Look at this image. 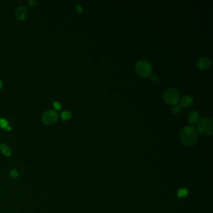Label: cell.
I'll return each instance as SVG.
<instances>
[{"instance_id": "obj_19", "label": "cell", "mask_w": 213, "mask_h": 213, "mask_svg": "<svg viewBox=\"0 0 213 213\" xmlns=\"http://www.w3.org/2000/svg\"><path fill=\"white\" fill-rule=\"evenodd\" d=\"M151 80L153 82H157L158 80V76L156 75V74H153V75L151 76Z\"/></svg>"}, {"instance_id": "obj_5", "label": "cell", "mask_w": 213, "mask_h": 213, "mask_svg": "<svg viewBox=\"0 0 213 213\" xmlns=\"http://www.w3.org/2000/svg\"><path fill=\"white\" fill-rule=\"evenodd\" d=\"M58 118L59 116L55 111L48 110L46 111L42 115V120L45 124H51L56 122L58 121Z\"/></svg>"}, {"instance_id": "obj_17", "label": "cell", "mask_w": 213, "mask_h": 213, "mask_svg": "<svg viewBox=\"0 0 213 213\" xmlns=\"http://www.w3.org/2000/svg\"><path fill=\"white\" fill-rule=\"evenodd\" d=\"M36 3L37 1H35V0H30V1H28V5L30 7H33L35 6Z\"/></svg>"}, {"instance_id": "obj_14", "label": "cell", "mask_w": 213, "mask_h": 213, "mask_svg": "<svg viewBox=\"0 0 213 213\" xmlns=\"http://www.w3.org/2000/svg\"><path fill=\"white\" fill-rule=\"evenodd\" d=\"M181 110V106L178 104H175L173 107L171 111L173 114H178L180 113Z\"/></svg>"}, {"instance_id": "obj_21", "label": "cell", "mask_w": 213, "mask_h": 213, "mask_svg": "<svg viewBox=\"0 0 213 213\" xmlns=\"http://www.w3.org/2000/svg\"><path fill=\"white\" fill-rule=\"evenodd\" d=\"M6 130L7 131H12V127H9V126H8Z\"/></svg>"}, {"instance_id": "obj_16", "label": "cell", "mask_w": 213, "mask_h": 213, "mask_svg": "<svg viewBox=\"0 0 213 213\" xmlns=\"http://www.w3.org/2000/svg\"><path fill=\"white\" fill-rule=\"evenodd\" d=\"M10 176L12 177V178L14 179V178H17L18 176V173H17V171H14V170H13V171H12L10 172Z\"/></svg>"}, {"instance_id": "obj_3", "label": "cell", "mask_w": 213, "mask_h": 213, "mask_svg": "<svg viewBox=\"0 0 213 213\" xmlns=\"http://www.w3.org/2000/svg\"><path fill=\"white\" fill-rule=\"evenodd\" d=\"M198 130L202 135L210 136L213 132V121L210 118L201 119L198 124Z\"/></svg>"}, {"instance_id": "obj_18", "label": "cell", "mask_w": 213, "mask_h": 213, "mask_svg": "<svg viewBox=\"0 0 213 213\" xmlns=\"http://www.w3.org/2000/svg\"><path fill=\"white\" fill-rule=\"evenodd\" d=\"M76 12L78 13H81L83 12V8L80 6V5H79V4L76 5Z\"/></svg>"}, {"instance_id": "obj_12", "label": "cell", "mask_w": 213, "mask_h": 213, "mask_svg": "<svg viewBox=\"0 0 213 213\" xmlns=\"http://www.w3.org/2000/svg\"><path fill=\"white\" fill-rule=\"evenodd\" d=\"M188 191L187 189H184V188L181 189L178 191V197L179 198H182V197L186 196L188 195Z\"/></svg>"}, {"instance_id": "obj_4", "label": "cell", "mask_w": 213, "mask_h": 213, "mask_svg": "<svg viewBox=\"0 0 213 213\" xmlns=\"http://www.w3.org/2000/svg\"><path fill=\"white\" fill-rule=\"evenodd\" d=\"M180 98V94L177 89L169 88L164 93V99L166 103L170 105L177 104Z\"/></svg>"}, {"instance_id": "obj_8", "label": "cell", "mask_w": 213, "mask_h": 213, "mask_svg": "<svg viewBox=\"0 0 213 213\" xmlns=\"http://www.w3.org/2000/svg\"><path fill=\"white\" fill-rule=\"evenodd\" d=\"M193 102L194 101L192 97L189 95H186L181 99V105L183 107L187 108L191 107V106L193 105Z\"/></svg>"}, {"instance_id": "obj_11", "label": "cell", "mask_w": 213, "mask_h": 213, "mask_svg": "<svg viewBox=\"0 0 213 213\" xmlns=\"http://www.w3.org/2000/svg\"><path fill=\"white\" fill-rule=\"evenodd\" d=\"M8 124H9L8 121L6 119H4V118L0 119V127H1V128L6 130L9 126Z\"/></svg>"}, {"instance_id": "obj_6", "label": "cell", "mask_w": 213, "mask_h": 213, "mask_svg": "<svg viewBox=\"0 0 213 213\" xmlns=\"http://www.w3.org/2000/svg\"><path fill=\"white\" fill-rule=\"evenodd\" d=\"M28 9L24 6H19L15 11V17L18 21L24 20L28 16Z\"/></svg>"}, {"instance_id": "obj_1", "label": "cell", "mask_w": 213, "mask_h": 213, "mask_svg": "<svg viewBox=\"0 0 213 213\" xmlns=\"http://www.w3.org/2000/svg\"><path fill=\"white\" fill-rule=\"evenodd\" d=\"M180 138L184 146H192L198 140V131L193 126H186L181 131Z\"/></svg>"}, {"instance_id": "obj_9", "label": "cell", "mask_w": 213, "mask_h": 213, "mask_svg": "<svg viewBox=\"0 0 213 213\" xmlns=\"http://www.w3.org/2000/svg\"><path fill=\"white\" fill-rule=\"evenodd\" d=\"M199 119V116L198 113L196 111L191 112L188 116V122L191 124H196L198 122Z\"/></svg>"}, {"instance_id": "obj_13", "label": "cell", "mask_w": 213, "mask_h": 213, "mask_svg": "<svg viewBox=\"0 0 213 213\" xmlns=\"http://www.w3.org/2000/svg\"><path fill=\"white\" fill-rule=\"evenodd\" d=\"M61 118L63 120L65 121V120H67L71 118V114L69 111H63L61 113Z\"/></svg>"}, {"instance_id": "obj_7", "label": "cell", "mask_w": 213, "mask_h": 213, "mask_svg": "<svg viewBox=\"0 0 213 213\" xmlns=\"http://www.w3.org/2000/svg\"><path fill=\"white\" fill-rule=\"evenodd\" d=\"M196 65L199 69L201 70H204L208 68L211 65V62L208 58H201L196 62Z\"/></svg>"}, {"instance_id": "obj_20", "label": "cell", "mask_w": 213, "mask_h": 213, "mask_svg": "<svg viewBox=\"0 0 213 213\" xmlns=\"http://www.w3.org/2000/svg\"><path fill=\"white\" fill-rule=\"evenodd\" d=\"M2 88H3V83L1 79H0V90L2 89Z\"/></svg>"}, {"instance_id": "obj_15", "label": "cell", "mask_w": 213, "mask_h": 213, "mask_svg": "<svg viewBox=\"0 0 213 213\" xmlns=\"http://www.w3.org/2000/svg\"><path fill=\"white\" fill-rule=\"evenodd\" d=\"M53 107H54V108L57 111H59L61 109V105L59 102L55 101L54 103H53Z\"/></svg>"}, {"instance_id": "obj_2", "label": "cell", "mask_w": 213, "mask_h": 213, "mask_svg": "<svg viewBox=\"0 0 213 213\" xmlns=\"http://www.w3.org/2000/svg\"><path fill=\"white\" fill-rule=\"evenodd\" d=\"M135 71L141 77L147 78L151 76L153 68L151 64L146 60L138 61L135 65Z\"/></svg>"}, {"instance_id": "obj_10", "label": "cell", "mask_w": 213, "mask_h": 213, "mask_svg": "<svg viewBox=\"0 0 213 213\" xmlns=\"http://www.w3.org/2000/svg\"><path fill=\"white\" fill-rule=\"evenodd\" d=\"M0 150H1L4 155L6 157L9 156L12 154V151H11L9 148L4 143L0 145Z\"/></svg>"}]
</instances>
